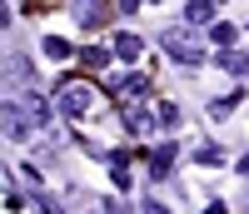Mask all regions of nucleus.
Listing matches in <instances>:
<instances>
[{
    "mask_svg": "<svg viewBox=\"0 0 249 214\" xmlns=\"http://www.w3.org/2000/svg\"><path fill=\"white\" fill-rule=\"evenodd\" d=\"M160 50L170 55V60H179V65H199V60H204L199 45H195V25H190V30H179V25L164 30V35H160Z\"/></svg>",
    "mask_w": 249,
    "mask_h": 214,
    "instance_id": "obj_1",
    "label": "nucleus"
},
{
    "mask_svg": "<svg viewBox=\"0 0 249 214\" xmlns=\"http://www.w3.org/2000/svg\"><path fill=\"white\" fill-rule=\"evenodd\" d=\"M90 105H95V90H90V85H65V90H60V115H85L90 110Z\"/></svg>",
    "mask_w": 249,
    "mask_h": 214,
    "instance_id": "obj_2",
    "label": "nucleus"
},
{
    "mask_svg": "<svg viewBox=\"0 0 249 214\" xmlns=\"http://www.w3.org/2000/svg\"><path fill=\"white\" fill-rule=\"evenodd\" d=\"M170 164H175V140H164V144L155 149V160H150V175L164 179V175H170Z\"/></svg>",
    "mask_w": 249,
    "mask_h": 214,
    "instance_id": "obj_3",
    "label": "nucleus"
},
{
    "mask_svg": "<svg viewBox=\"0 0 249 214\" xmlns=\"http://www.w3.org/2000/svg\"><path fill=\"white\" fill-rule=\"evenodd\" d=\"M184 20H190V25H210L214 20V0H190V5H184Z\"/></svg>",
    "mask_w": 249,
    "mask_h": 214,
    "instance_id": "obj_4",
    "label": "nucleus"
},
{
    "mask_svg": "<svg viewBox=\"0 0 249 214\" xmlns=\"http://www.w3.org/2000/svg\"><path fill=\"white\" fill-rule=\"evenodd\" d=\"M140 95H150V80H144V75H130V80L120 85V100H124V105H135Z\"/></svg>",
    "mask_w": 249,
    "mask_h": 214,
    "instance_id": "obj_5",
    "label": "nucleus"
},
{
    "mask_svg": "<svg viewBox=\"0 0 249 214\" xmlns=\"http://www.w3.org/2000/svg\"><path fill=\"white\" fill-rule=\"evenodd\" d=\"M140 50H144V45H140V35H130V30L115 35V55H120V60H135Z\"/></svg>",
    "mask_w": 249,
    "mask_h": 214,
    "instance_id": "obj_6",
    "label": "nucleus"
},
{
    "mask_svg": "<svg viewBox=\"0 0 249 214\" xmlns=\"http://www.w3.org/2000/svg\"><path fill=\"white\" fill-rule=\"evenodd\" d=\"M219 65L230 70V75H249V55H244V50H224V55H219Z\"/></svg>",
    "mask_w": 249,
    "mask_h": 214,
    "instance_id": "obj_7",
    "label": "nucleus"
},
{
    "mask_svg": "<svg viewBox=\"0 0 249 214\" xmlns=\"http://www.w3.org/2000/svg\"><path fill=\"white\" fill-rule=\"evenodd\" d=\"M75 15H80V25H85V30L100 25V5H95V0H75Z\"/></svg>",
    "mask_w": 249,
    "mask_h": 214,
    "instance_id": "obj_8",
    "label": "nucleus"
},
{
    "mask_svg": "<svg viewBox=\"0 0 249 214\" xmlns=\"http://www.w3.org/2000/svg\"><path fill=\"white\" fill-rule=\"evenodd\" d=\"M45 55H50V60H70L75 50H70V40H60V35H45Z\"/></svg>",
    "mask_w": 249,
    "mask_h": 214,
    "instance_id": "obj_9",
    "label": "nucleus"
},
{
    "mask_svg": "<svg viewBox=\"0 0 249 214\" xmlns=\"http://www.w3.org/2000/svg\"><path fill=\"white\" fill-rule=\"evenodd\" d=\"M239 100H244L239 90H234V95H219V100L210 105V115H214V120H224V115H234V105H239Z\"/></svg>",
    "mask_w": 249,
    "mask_h": 214,
    "instance_id": "obj_10",
    "label": "nucleus"
},
{
    "mask_svg": "<svg viewBox=\"0 0 249 214\" xmlns=\"http://www.w3.org/2000/svg\"><path fill=\"white\" fill-rule=\"evenodd\" d=\"M80 60H85L90 70H100V65H110V50H80Z\"/></svg>",
    "mask_w": 249,
    "mask_h": 214,
    "instance_id": "obj_11",
    "label": "nucleus"
},
{
    "mask_svg": "<svg viewBox=\"0 0 249 214\" xmlns=\"http://www.w3.org/2000/svg\"><path fill=\"white\" fill-rule=\"evenodd\" d=\"M210 40H214V45H230V40H234V30L224 25V20H214V25H210Z\"/></svg>",
    "mask_w": 249,
    "mask_h": 214,
    "instance_id": "obj_12",
    "label": "nucleus"
},
{
    "mask_svg": "<svg viewBox=\"0 0 249 214\" xmlns=\"http://www.w3.org/2000/svg\"><path fill=\"white\" fill-rule=\"evenodd\" d=\"M35 209H45V214H65V209H60L50 195H40V189H35Z\"/></svg>",
    "mask_w": 249,
    "mask_h": 214,
    "instance_id": "obj_13",
    "label": "nucleus"
},
{
    "mask_svg": "<svg viewBox=\"0 0 249 214\" xmlns=\"http://www.w3.org/2000/svg\"><path fill=\"white\" fill-rule=\"evenodd\" d=\"M10 75H15V80H25V75H30V65H25V55H10Z\"/></svg>",
    "mask_w": 249,
    "mask_h": 214,
    "instance_id": "obj_14",
    "label": "nucleus"
},
{
    "mask_svg": "<svg viewBox=\"0 0 249 214\" xmlns=\"http://www.w3.org/2000/svg\"><path fill=\"white\" fill-rule=\"evenodd\" d=\"M219 160H224L219 144H204V149H199V164H219Z\"/></svg>",
    "mask_w": 249,
    "mask_h": 214,
    "instance_id": "obj_15",
    "label": "nucleus"
},
{
    "mask_svg": "<svg viewBox=\"0 0 249 214\" xmlns=\"http://www.w3.org/2000/svg\"><path fill=\"white\" fill-rule=\"evenodd\" d=\"M144 214H170V204H164V199H155V195H150V199H144Z\"/></svg>",
    "mask_w": 249,
    "mask_h": 214,
    "instance_id": "obj_16",
    "label": "nucleus"
},
{
    "mask_svg": "<svg viewBox=\"0 0 249 214\" xmlns=\"http://www.w3.org/2000/svg\"><path fill=\"white\" fill-rule=\"evenodd\" d=\"M95 214H130L124 204H115V199H105V204H95Z\"/></svg>",
    "mask_w": 249,
    "mask_h": 214,
    "instance_id": "obj_17",
    "label": "nucleus"
},
{
    "mask_svg": "<svg viewBox=\"0 0 249 214\" xmlns=\"http://www.w3.org/2000/svg\"><path fill=\"white\" fill-rule=\"evenodd\" d=\"M204 214H230V209H224V204H219V199H214V204H210V209H204Z\"/></svg>",
    "mask_w": 249,
    "mask_h": 214,
    "instance_id": "obj_18",
    "label": "nucleus"
},
{
    "mask_svg": "<svg viewBox=\"0 0 249 214\" xmlns=\"http://www.w3.org/2000/svg\"><path fill=\"white\" fill-rule=\"evenodd\" d=\"M234 169H239V175H249V155H239V164H234Z\"/></svg>",
    "mask_w": 249,
    "mask_h": 214,
    "instance_id": "obj_19",
    "label": "nucleus"
},
{
    "mask_svg": "<svg viewBox=\"0 0 249 214\" xmlns=\"http://www.w3.org/2000/svg\"><path fill=\"white\" fill-rule=\"evenodd\" d=\"M135 5H140V0H120V10H124V15H130V10H135Z\"/></svg>",
    "mask_w": 249,
    "mask_h": 214,
    "instance_id": "obj_20",
    "label": "nucleus"
}]
</instances>
